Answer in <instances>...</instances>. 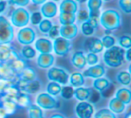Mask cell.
I'll list each match as a JSON object with an SVG mask.
<instances>
[{
  "label": "cell",
  "mask_w": 131,
  "mask_h": 118,
  "mask_svg": "<svg viewBox=\"0 0 131 118\" xmlns=\"http://www.w3.org/2000/svg\"><path fill=\"white\" fill-rule=\"evenodd\" d=\"M101 25L106 30H116L122 24V18L118 11L114 9H108L103 12L99 18Z\"/></svg>",
  "instance_id": "1"
},
{
  "label": "cell",
  "mask_w": 131,
  "mask_h": 118,
  "mask_svg": "<svg viewBox=\"0 0 131 118\" xmlns=\"http://www.w3.org/2000/svg\"><path fill=\"white\" fill-rule=\"evenodd\" d=\"M125 50L121 48L119 46H114L109 48L104 51L103 60L106 66L112 69L121 67L123 64L125 58Z\"/></svg>",
  "instance_id": "2"
},
{
  "label": "cell",
  "mask_w": 131,
  "mask_h": 118,
  "mask_svg": "<svg viewBox=\"0 0 131 118\" xmlns=\"http://www.w3.org/2000/svg\"><path fill=\"white\" fill-rule=\"evenodd\" d=\"M14 37V30L12 23L3 15H0V45H9Z\"/></svg>",
  "instance_id": "3"
},
{
  "label": "cell",
  "mask_w": 131,
  "mask_h": 118,
  "mask_svg": "<svg viewBox=\"0 0 131 118\" xmlns=\"http://www.w3.org/2000/svg\"><path fill=\"white\" fill-rule=\"evenodd\" d=\"M36 105L43 110H55L60 108V101L47 93H40L36 97Z\"/></svg>",
  "instance_id": "4"
},
{
  "label": "cell",
  "mask_w": 131,
  "mask_h": 118,
  "mask_svg": "<svg viewBox=\"0 0 131 118\" xmlns=\"http://www.w3.org/2000/svg\"><path fill=\"white\" fill-rule=\"evenodd\" d=\"M47 76L50 82H54L61 85H64L69 82L70 75L65 69L61 67H52L48 69Z\"/></svg>",
  "instance_id": "5"
},
{
  "label": "cell",
  "mask_w": 131,
  "mask_h": 118,
  "mask_svg": "<svg viewBox=\"0 0 131 118\" xmlns=\"http://www.w3.org/2000/svg\"><path fill=\"white\" fill-rule=\"evenodd\" d=\"M29 14L23 7H19L13 11L11 14V23L16 28H24L29 22Z\"/></svg>",
  "instance_id": "6"
},
{
  "label": "cell",
  "mask_w": 131,
  "mask_h": 118,
  "mask_svg": "<svg viewBox=\"0 0 131 118\" xmlns=\"http://www.w3.org/2000/svg\"><path fill=\"white\" fill-rule=\"evenodd\" d=\"M74 113L77 118H93L95 115V106L88 101H79L75 105Z\"/></svg>",
  "instance_id": "7"
},
{
  "label": "cell",
  "mask_w": 131,
  "mask_h": 118,
  "mask_svg": "<svg viewBox=\"0 0 131 118\" xmlns=\"http://www.w3.org/2000/svg\"><path fill=\"white\" fill-rule=\"evenodd\" d=\"M71 47H72V45L71 41L62 36L56 37L53 42V51H54L55 54L61 57L67 55L71 51Z\"/></svg>",
  "instance_id": "8"
},
{
  "label": "cell",
  "mask_w": 131,
  "mask_h": 118,
  "mask_svg": "<svg viewBox=\"0 0 131 118\" xmlns=\"http://www.w3.org/2000/svg\"><path fill=\"white\" fill-rule=\"evenodd\" d=\"M17 40L23 45H30L36 40V32L32 28L24 27L17 33Z\"/></svg>",
  "instance_id": "9"
},
{
  "label": "cell",
  "mask_w": 131,
  "mask_h": 118,
  "mask_svg": "<svg viewBox=\"0 0 131 118\" xmlns=\"http://www.w3.org/2000/svg\"><path fill=\"white\" fill-rule=\"evenodd\" d=\"M16 86L19 88V90L23 93H25L27 94H34L39 91L40 88H41V82L38 79L36 80L30 81V82L24 83L18 81L16 84Z\"/></svg>",
  "instance_id": "10"
},
{
  "label": "cell",
  "mask_w": 131,
  "mask_h": 118,
  "mask_svg": "<svg viewBox=\"0 0 131 118\" xmlns=\"http://www.w3.org/2000/svg\"><path fill=\"white\" fill-rule=\"evenodd\" d=\"M19 58L16 54L14 48L9 45H0V62L1 63H9L15 59Z\"/></svg>",
  "instance_id": "11"
},
{
  "label": "cell",
  "mask_w": 131,
  "mask_h": 118,
  "mask_svg": "<svg viewBox=\"0 0 131 118\" xmlns=\"http://www.w3.org/2000/svg\"><path fill=\"white\" fill-rule=\"evenodd\" d=\"M106 73L104 66L102 64H96V65L90 66L88 69L83 72L84 77H90V78L97 79L103 77Z\"/></svg>",
  "instance_id": "12"
},
{
  "label": "cell",
  "mask_w": 131,
  "mask_h": 118,
  "mask_svg": "<svg viewBox=\"0 0 131 118\" xmlns=\"http://www.w3.org/2000/svg\"><path fill=\"white\" fill-rule=\"evenodd\" d=\"M78 33H79V29L76 24L62 26L59 29V35L62 37L65 38L67 40L74 39L78 36Z\"/></svg>",
  "instance_id": "13"
},
{
  "label": "cell",
  "mask_w": 131,
  "mask_h": 118,
  "mask_svg": "<svg viewBox=\"0 0 131 118\" xmlns=\"http://www.w3.org/2000/svg\"><path fill=\"white\" fill-rule=\"evenodd\" d=\"M54 56L51 53H40L37 59V66L42 69H50L54 63Z\"/></svg>",
  "instance_id": "14"
},
{
  "label": "cell",
  "mask_w": 131,
  "mask_h": 118,
  "mask_svg": "<svg viewBox=\"0 0 131 118\" xmlns=\"http://www.w3.org/2000/svg\"><path fill=\"white\" fill-rule=\"evenodd\" d=\"M35 48L40 53H51L53 51V43L47 38L40 37L35 41Z\"/></svg>",
  "instance_id": "15"
},
{
  "label": "cell",
  "mask_w": 131,
  "mask_h": 118,
  "mask_svg": "<svg viewBox=\"0 0 131 118\" xmlns=\"http://www.w3.org/2000/svg\"><path fill=\"white\" fill-rule=\"evenodd\" d=\"M57 10L58 8H57L56 4L54 2L49 1L43 4V5L40 8V12H41L42 16L47 18V19H51L57 14Z\"/></svg>",
  "instance_id": "16"
},
{
  "label": "cell",
  "mask_w": 131,
  "mask_h": 118,
  "mask_svg": "<svg viewBox=\"0 0 131 118\" xmlns=\"http://www.w3.org/2000/svg\"><path fill=\"white\" fill-rule=\"evenodd\" d=\"M71 65L77 69H83L86 65V55L82 51H77L72 54L71 59Z\"/></svg>",
  "instance_id": "17"
},
{
  "label": "cell",
  "mask_w": 131,
  "mask_h": 118,
  "mask_svg": "<svg viewBox=\"0 0 131 118\" xmlns=\"http://www.w3.org/2000/svg\"><path fill=\"white\" fill-rule=\"evenodd\" d=\"M127 106L115 97L111 99L108 102V109H110L115 115H121L126 111Z\"/></svg>",
  "instance_id": "18"
},
{
  "label": "cell",
  "mask_w": 131,
  "mask_h": 118,
  "mask_svg": "<svg viewBox=\"0 0 131 118\" xmlns=\"http://www.w3.org/2000/svg\"><path fill=\"white\" fill-rule=\"evenodd\" d=\"M93 95V90L88 87H79L74 90L73 97L79 101H88Z\"/></svg>",
  "instance_id": "19"
},
{
  "label": "cell",
  "mask_w": 131,
  "mask_h": 118,
  "mask_svg": "<svg viewBox=\"0 0 131 118\" xmlns=\"http://www.w3.org/2000/svg\"><path fill=\"white\" fill-rule=\"evenodd\" d=\"M115 98L124 103L126 106L131 104V89L128 87H121L116 91Z\"/></svg>",
  "instance_id": "20"
},
{
  "label": "cell",
  "mask_w": 131,
  "mask_h": 118,
  "mask_svg": "<svg viewBox=\"0 0 131 118\" xmlns=\"http://www.w3.org/2000/svg\"><path fill=\"white\" fill-rule=\"evenodd\" d=\"M86 47H88L89 53H95V54L102 53L104 48L101 39L97 37H90L86 41Z\"/></svg>",
  "instance_id": "21"
},
{
  "label": "cell",
  "mask_w": 131,
  "mask_h": 118,
  "mask_svg": "<svg viewBox=\"0 0 131 118\" xmlns=\"http://www.w3.org/2000/svg\"><path fill=\"white\" fill-rule=\"evenodd\" d=\"M111 86H112L111 80L104 76L95 79V81L93 82V88L99 93H104Z\"/></svg>",
  "instance_id": "22"
},
{
  "label": "cell",
  "mask_w": 131,
  "mask_h": 118,
  "mask_svg": "<svg viewBox=\"0 0 131 118\" xmlns=\"http://www.w3.org/2000/svg\"><path fill=\"white\" fill-rule=\"evenodd\" d=\"M18 77H19V81L21 82H24V83H28L30 82V81L36 80L37 78V74L35 72L34 69L30 67H26L23 70H21L18 74Z\"/></svg>",
  "instance_id": "23"
},
{
  "label": "cell",
  "mask_w": 131,
  "mask_h": 118,
  "mask_svg": "<svg viewBox=\"0 0 131 118\" xmlns=\"http://www.w3.org/2000/svg\"><path fill=\"white\" fill-rule=\"evenodd\" d=\"M78 4L75 0H63L61 3L59 10H60V12L76 14L78 12Z\"/></svg>",
  "instance_id": "24"
},
{
  "label": "cell",
  "mask_w": 131,
  "mask_h": 118,
  "mask_svg": "<svg viewBox=\"0 0 131 118\" xmlns=\"http://www.w3.org/2000/svg\"><path fill=\"white\" fill-rule=\"evenodd\" d=\"M14 102L16 103L18 108H26V109L32 104V103H31L30 96L25 93H23V91H21V93L18 94L15 100H14Z\"/></svg>",
  "instance_id": "25"
},
{
  "label": "cell",
  "mask_w": 131,
  "mask_h": 118,
  "mask_svg": "<svg viewBox=\"0 0 131 118\" xmlns=\"http://www.w3.org/2000/svg\"><path fill=\"white\" fill-rule=\"evenodd\" d=\"M69 83L71 87H82L85 84V77L80 72H74L69 77Z\"/></svg>",
  "instance_id": "26"
},
{
  "label": "cell",
  "mask_w": 131,
  "mask_h": 118,
  "mask_svg": "<svg viewBox=\"0 0 131 118\" xmlns=\"http://www.w3.org/2000/svg\"><path fill=\"white\" fill-rule=\"evenodd\" d=\"M27 117L28 118H46L45 112L43 109L37 106L36 104H31L27 108Z\"/></svg>",
  "instance_id": "27"
},
{
  "label": "cell",
  "mask_w": 131,
  "mask_h": 118,
  "mask_svg": "<svg viewBox=\"0 0 131 118\" xmlns=\"http://www.w3.org/2000/svg\"><path fill=\"white\" fill-rule=\"evenodd\" d=\"M116 81L118 82V84H121V85L127 87L128 85H129L131 84V75L128 73V71H119L116 74Z\"/></svg>",
  "instance_id": "28"
},
{
  "label": "cell",
  "mask_w": 131,
  "mask_h": 118,
  "mask_svg": "<svg viewBox=\"0 0 131 118\" xmlns=\"http://www.w3.org/2000/svg\"><path fill=\"white\" fill-rule=\"evenodd\" d=\"M77 16L75 14H69V12H60L59 14V21L62 26L71 25L76 21Z\"/></svg>",
  "instance_id": "29"
},
{
  "label": "cell",
  "mask_w": 131,
  "mask_h": 118,
  "mask_svg": "<svg viewBox=\"0 0 131 118\" xmlns=\"http://www.w3.org/2000/svg\"><path fill=\"white\" fill-rule=\"evenodd\" d=\"M1 106H2V108L5 109L7 115H14V114H15V112L17 111V109H18V107H17V105H16V103L14 102V100H10V99L2 100Z\"/></svg>",
  "instance_id": "30"
},
{
  "label": "cell",
  "mask_w": 131,
  "mask_h": 118,
  "mask_svg": "<svg viewBox=\"0 0 131 118\" xmlns=\"http://www.w3.org/2000/svg\"><path fill=\"white\" fill-rule=\"evenodd\" d=\"M9 65L11 66V68L14 69V71L15 72L17 75L21 70H23L25 68L28 67L26 61H25L24 60H23L21 58H20V57L17 59H15V60H14L13 61L9 62Z\"/></svg>",
  "instance_id": "31"
},
{
  "label": "cell",
  "mask_w": 131,
  "mask_h": 118,
  "mask_svg": "<svg viewBox=\"0 0 131 118\" xmlns=\"http://www.w3.org/2000/svg\"><path fill=\"white\" fill-rule=\"evenodd\" d=\"M46 91H47L46 93H47L51 96L56 97V96L60 95V93L62 91V85L54 82H49L47 85Z\"/></svg>",
  "instance_id": "32"
},
{
  "label": "cell",
  "mask_w": 131,
  "mask_h": 118,
  "mask_svg": "<svg viewBox=\"0 0 131 118\" xmlns=\"http://www.w3.org/2000/svg\"><path fill=\"white\" fill-rule=\"evenodd\" d=\"M118 44L119 47L122 49H129L131 48V34L126 33V34L121 35L118 39Z\"/></svg>",
  "instance_id": "33"
},
{
  "label": "cell",
  "mask_w": 131,
  "mask_h": 118,
  "mask_svg": "<svg viewBox=\"0 0 131 118\" xmlns=\"http://www.w3.org/2000/svg\"><path fill=\"white\" fill-rule=\"evenodd\" d=\"M94 118H118V116L108 108H101L95 113Z\"/></svg>",
  "instance_id": "34"
},
{
  "label": "cell",
  "mask_w": 131,
  "mask_h": 118,
  "mask_svg": "<svg viewBox=\"0 0 131 118\" xmlns=\"http://www.w3.org/2000/svg\"><path fill=\"white\" fill-rule=\"evenodd\" d=\"M21 56L25 60H32L36 57V50L30 45H25L21 49Z\"/></svg>",
  "instance_id": "35"
},
{
  "label": "cell",
  "mask_w": 131,
  "mask_h": 118,
  "mask_svg": "<svg viewBox=\"0 0 131 118\" xmlns=\"http://www.w3.org/2000/svg\"><path fill=\"white\" fill-rule=\"evenodd\" d=\"M61 97L63 99H66V100H69V99H72L73 95H74V89L73 87L70 86H63L62 87V91L60 93Z\"/></svg>",
  "instance_id": "36"
},
{
  "label": "cell",
  "mask_w": 131,
  "mask_h": 118,
  "mask_svg": "<svg viewBox=\"0 0 131 118\" xmlns=\"http://www.w3.org/2000/svg\"><path fill=\"white\" fill-rule=\"evenodd\" d=\"M52 27H53L52 21H49L48 19L42 20L41 22L38 24V29L43 34H48L49 30H50Z\"/></svg>",
  "instance_id": "37"
},
{
  "label": "cell",
  "mask_w": 131,
  "mask_h": 118,
  "mask_svg": "<svg viewBox=\"0 0 131 118\" xmlns=\"http://www.w3.org/2000/svg\"><path fill=\"white\" fill-rule=\"evenodd\" d=\"M103 5V0H88V7L89 12L100 11V8Z\"/></svg>",
  "instance_id": "38"
},
{
  "label": "cell",
  "mask_w": 131,
  "mask_h": 118,
  "mask_svg": "<svg viewBox=\"0 0 131 118\" xmlns=\"http://www.w3.org/2000/svg\"><path fill=\"white\" fill-rule=\"evenodd\" d=\"M119 7L126 14H131V0H119Z\"/></svg>",
  "instance_id": "39"
},
{
  "label": "cell",
  "mask_w": 131,
  "mask_h": 118,
  "mask_svg": "<svg viewBox=\"0 0 131 118\" xmlns=\"http://www.w3.org/2000/svg\"><path fill=\"white\" fill-rule=\"evenodd\" d=\"M80 29H81V32H82V34L84 35V36H92V35L94 34V32H95V29L90 25L88 21L81 24Z\"/></svg>",
  "instance_id": "40"
},
{
  "label": "cell",
  "mask_w": 131,
  "mask_h": 118,
  "mask_svg": "<svg viewBox=\"0 0 131 118\" xmlns=\"http://www.w3.org/2000/svg\"><path fill=\"white\" fill-rule=\"evenodd\" d=\"M101 41H102V44H103V45H104V47H105L106 49H109V48L114 46L116 44V39L112 36H110V35L104 36V37L101 39Z\"/></svg>",
  "instance_id": "41"
},
{
  "label": "cell",
  "mask_w": 131,
  "mask_h": 118,
  "mask_svg": "<svg viewBox=\"0 0 131 118\" xmlns=\"http://www.w3.org/2000/svg\"><path fill=\"white\" fill-rule=\"evenodd\" d=\"M86 64H88L89 66H94L96 65L99 61V57L97 54L95 53H88L86 55Z\"/></svg>",
  "instance_id": "42"
},
{
  "label": "cell",
  "mask_w": 131,
  "mask_h": 118,
  "mask_svg": "<svg viewBox=\"0 0 131 118\" xmlns=\"http://www.w3.org/2000/svg\"><path fill=\"white\" fill-rule=\"evenodd\" d=\"M42 14L40 12H34L31 14L30 17H29V21L32 25H38L42 21Z\"/></svg>",
  "instance_id": "43"
},
{
  "label": "cell",
  "mask_w": 131,
  "mask_h": 118,
  "mask_svg": "<svg viewBox=\"0 0 131 118\" xmlns=\"http://www.w3.org/2000/svg\"><path fill=\"white\" fill-rule=\"evenodd\" d=\"M59 29L60 28L57 25H53V27L51 28V29L48 32V36L50 38H53V39H55L56 37H58L59 36Z\"/></svg>",
  "instance_id": "44"
},
{
  "label": "cell",
  "mask_w": 131,
  "mask_h": 118,
  "mask_svg": "<svg viewBox=\"0 0 131 118\" xmlns=\"http://www.w3.org/2000/svg\"><path fill=\"white\" fill-rule=\"evenodd\" d=\"M79 21L80 22H85L88 20V12L85 10H81L79 12V14H78V17H77Z\"/></svg>",
  "instance_id": "45"
},
{
  "label": "cell",
  "mask_w": 131,
  "mask_h": 118,
  "mask_svg": "<svg viewBox=\"0 0 131 118\" xmlns=\"http://www.w3.org/2000/svg\"><path fill=\"white\" fill-rule=\"evenodd\" d=\"M9 3L11 5H17V6L24 7L29 5V0H9Z\"/></svg>",
  "instance_id": "46"
},
{
  "label": "cell",
  "mask_w": 131,
  "mask_h": 118,
  "mask_svg": "<svg viewBox=\"0 0 131 118\" xmlns=\"http://www.w3.org/2000/svg\"><path fill=\"white\" fill-rule=\"evenodd\" d=\"M124 58L126 59L127 61L131 62V48H129V49H128L127 51H125Z\"/></svg>",
  "instance_id": "47"
},
{
  "label": "cell",
  "mask_w": 131,
  "mask_h": 118,
  "mask_svg": "<svg viewBox=\"0 0 131 118\" xmlns=\"http://www.w3.org/2000/svg\"><path fill=\"white\" fill-rule=\"evenodd\" d=\"M49 118H66V116L64 115H62V113H54Z\"/></svg>",
  "instance_id": "48"
},
{
  "label": "cell",
  "mask_w": 131,
  "mask_h": 118,
  "mask_svg": "<svg viewBox=\"0 0 131 118\" xmlns=\"http://www.w3.org/2000/svg\"><path fill=\"white\" fill-rule=\"evenodd\" d=\"M8 115H7V114L5 113V109H4L3 108H2V106L0 105V118H6Z\"/></svg>",
  "instance_id": "49"
},
{
  "label": "cell",
  "mask_w": 131,
  "mask_h": 118,
  "mask_svg": "<svg viewBox=\"0 0 131 118\" xmlns=\"http://www.w3.org/2000/svg\"><path fill=\"white\" fill-rule=\"evenodd\" d=\"M5 7H6V2L5 1H0V14L5 11Z\"/></svg>",
  "instance_id": "50"
},
{
  "label": "cell",
  "mask_w": 131,
  "mask_h": 118,
  "mask_svg": "<svg viewBox=\"0 0 131 118\" xmlns=\"http://www.w3.org/2000/svg\"><path fill=\"white\" fill-rule=\"evenodd\" d=\"M47 0H31L33 4L35 5H42V4H45Z\"/></svg>",
  "instance_id": "51"
},
{
  "label": "cell",
  "mask_w": 131,
  "mask_h": 118,
  "mask_svg": "<svg viewBox=\"0 0 131 118\" xmlns=\"http://www.w3.org/2000/svg\"><path fill=\"white\" fill-rule=\"evenodd\" d=\"M125 118H131V110L129 112H128V114L126 115V116H125Z\"/></svg>",
  "instance_id": "52"
},
{
  "label": "cell",
  "mask_w": 131,
  "mask_h": 118,
  "mask_svg": "<svg viewBox=\"0 0 131 118\" xmlns=\"http://www.w3.org/2000/svg\"><path fill=\"white\" fill-rule=\"evenodd\" d=\"M76 2H79V3H84V2H86V0H75Z\"/></svg>",
  "instance_id": "53"
},
{
  "label": "cell",
  "mask_w": 131,
  "mask_h": 118,
  "mask_svg": "<svg viewBox=\"0 0 131 118\" xmlns=\"http://www.w3.org/2000/svg\"><path fill=\"white\" fill-rule=\"evenodd\" d=\"M128 73H129L131 75V63L129 64V66H128Z\"/></svg>",
  "instance_id": "54"
},
{
  "label": "cell",
  "mask_w": 131,
  "mask_h": 118,
  "mask_svg": "<svg viewBox=\"0 0 131 118\" xmlns=\"http://www.w3.org/2000/svg\"><path fill=\"white\" fill-rule=\"evenodd\" d=\"M104 1H105V2H108V1H111V0H104Z\"/></svg>",
  "instance_id": "55"
},
{
  "label": "cell",
  "mask_w": 131,
  "mask_h": 118,
  "mask_svg": "<svg viewBox=\"0 0 131 118\" xmlns=\"http://www.w3.org/2000/svg\"><path fill=\"white\" fill-rule=\"evenodd\" d=\"M53 1H59V0H53Z\"/></svg>",
  "instance_id": "56"
},
{
  "label": "cell",
  "mask_w": 131,
  "mask_h": 118,
  "mask_svg": "<svg viewBox=\"0 0 131 118\" xmlns=\"http://www.w3.org/2000/svg\"><path fill=\"white\" fill-rule=\"evenodd\" d=\"M0 1H3V0H0Z\"/></svg>",
  "instance_id": "57"
}]
</instances>
